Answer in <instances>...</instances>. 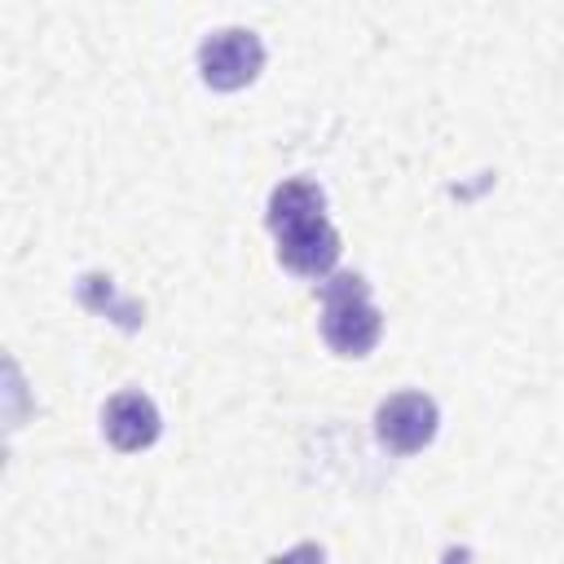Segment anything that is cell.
<instances>
[{"instance_id": "cell-1", "label": "cell", "mask_w": 564, "mask_h": 564, "mask_svg": "<svg viewBox=\"0 0 564 564\" xmlns=\"http://www.w3.org/2000/svg\"><path fill=\"white\" fill-rule=\"evenodd\" d=\"M383 335V317L370 300L366 278L335 273L322 282V339L339 357H366Z\"/></svg>"}, {"instance_id": "cell-2", "label": "cell", "mask_w": 564, "mask_h": 564, "mask_svg": "<svg viewBox=\"0 0 564 564\" xmlns=\"http://www.w3.org/2000/svg\"><path fill=\"white\" fill-rule=\"evenodd\" d=\"M260 70H264V44H260V35L247 31V26L212 31V35L198 44V75H203V84L216 88V93H238V88H247Z\"/></svg>"}, {"instance_id": "cell-3", "label": "cell", "mask_w": 564, "mask_h": 564, "mask_svg": "<svg viewBox=\"0 0 564 564\" xmlns=\"http://www.w3.org/2000/svg\"><path fill=\"white\" fill-rule=\"evenodd\" d=\"M278 234V260L300 278H326L339 260V234L326 212H304L291 220L269 225Z\"/></svg>"}, {"instance_id": "cell-4", "label": "cell", "mask_w": 564, "mask_h": 564, "mask_svg": "<svg viewBox=\"0 0 564 564\" xmlns=\"http://www.w3.org/2000/svg\"><path fill=\"white\" fill-rule=\"evenodd\" d=\"M436 401L423 392H392L379 410H375V432L392 454H419L432 436H436Z\"/></svg>"}, {"instance_id": "cell-5", "label": "cell", "mask_w": 564, "mask_h": 564, "mask_svg": "<svg viewBox=\"0 0 564 564\" xmlns=\"http://www.w3.org/2000/svg\"><path fill=\"white\" fill-rule=\"evenodd\" d=\"M101 427H106L115 449L137 454V449L159 441L163 423H159V410H154V401L145 392H115L106 401V410H101Z\"/></svg>"}, {"instance_id": "cell-6", "label": "cell", "mask_w": 564, "mask_h": 564, "mask_svg": "<svg viewBox=\"0 0 564 564\" xmlns=\"http://www.w3.org/2000/svg\"><path fill=\"white\" fill-rule=\"evenodd\" d=\"M304 212H326V194H322L317 181L291 176V181H282V185L269 194V225L291 220V216H304Z\"/></svg>"}, {"instance_id": "cell-7", "label": "cell", "mask_w": 564, "mask_h": 564, "mask_svg": "<svg viewBox=\"0 0 564 564\" xmlns=\"http://www.w3.org/2000/svg\"><path fill=\"white\" fill-rule=\"evenodd\" d=\"M269 564H322V546L304 542L300 551H291V555H278V560H269Z\"/></svg>"}]
</instances>
